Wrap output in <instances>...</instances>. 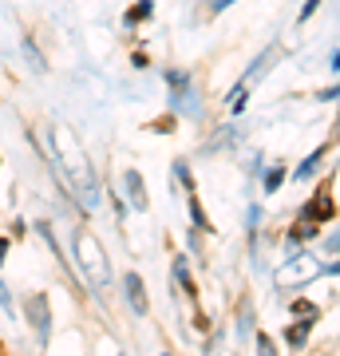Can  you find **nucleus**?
<instances>
[{
  "instance_id": "f257e3e1",
  "label": "nucleus",
  "mask_w": 340,
  "mask_h": 356,
  "mask_svg": "<svg viewBox=\"0 0 340 356\" xmlns=\"http://www.w3.org/2000/svg\"><path fill=\"white\" fill-rule=\"evenodd\" d=\"M72 257H76V266L88 273V281L95 285V289H103V285L111 281L107 254H103V245L95 242V234H91V229H76V234H72Z\"/></svg>"
},
{
  "instance_id": "f03ea898",
  "label": "nucleus",
  "mask_w": 340,
  "mask_h": 356,
  "mask_svg": "<svg viewBox=\"0 0 340 356\" xmlns=\"http://www.w3.org/2000/svg\"><path fill=\"white\" fill-rule=\"evenodd\" d=\"M316 277H321V257L305 254V250H293V257L285 266H277V273H273L277 289H301V285H309Z\"/></svg>"
},
{
  "instance_id": "7ed1b4c3",
  "label": "nucleus",
  "mask_w": 340,
  "mask_h": 356,
  "mask_svg": "<svg viewBox=\"0 0 340 356\" xmlns=\"http://www.w3.org/2000/svg\"><path fill=\"white\" fill-rule=\"evenodd\" d=\"M166 111L175 119H190V123H202L206 119V95H202L198 83H186V88H175L170 99H166Z\"/></svg>"
},
{
  "instance_id": "20e7f679",
  "label": "nucleus",
  "mask_w": 340,
  "mask_h": 356,
  "mask_svg": "<svg viewBox=\"0 0 340 356\" xmlns=\"http://www.w3.org/2000/svg\"><path fill=\"white\" fill-rule=\"evenodd\" d=\"M24 317H28V325L36 329L40 348H48V341H51V305H48V297H44V293L24 297Z\"/></svg>"
},
{
  "instance_id": "39448f33",
  "label": "nucleus",
  "mask_w": 340,
  "mask_h": 356,
  "mask_svg": "<svg viewBox=\"0 0 340 356\" xmlns=\"http://www.w3.org/2000/svg\"><path fill=\"white\" fill-rule=\"evenodd\" d=\"M332 218H337V202H332L328 191H316L313 198L297 210V222H313V226H325V222H332Z\"/></svg>"
},
{
  "instance_id": "423d86ee",
  "label": "nucleus",
  "mask_w": 340,
  "mask_h": 356,
  "mask_svg": "<svg viewBox=\"0 0 340 356\" xmlns=\"http://www.w3.org/2000/svg\"><path fill=\"white\" fill-rule=\"evenodd\" d=\"M123 202L127 206H135V210H139V214H147V210H151V194H147V178H143V170H135V166H131V170H123Z\"/></svg>"
},
{
  "instance_id": "0eeeda50",
  "label": "nucleus",
  "mask_w": 340,
  "mask_h": 356,
  "mask_svg": "<svg viewBox=\"0 0 340 356\" xmlns=\"http://www.w3.org/2000/svg\"><path fill=\"white\" fill-rule=\"evenodd\" d=\"M123 293H127V309L135 313V317H147L151 313V301H147V281L131 269V273H123Z\"/></svg>"
},
{
  "instance_id": "6e6552de",
  "label": "nucleus",
  "mask_w": 340,
  "mask_h": 356,
  "mask_svg": "<svg viewBox=\"0 0 340 356\" xmlns=\"http://www.w3.org/2000/svg\"><path fill=\"white\" fill-rule=\"evenodd\" d=\"M328 154H332V143L316 147V151L309 154V159H301V163H297V170H289V178H293V182H309V178H316V175H321V166H325Z\"/></svg>"
},
{
  "instance_id": "1a4fd4ad",
  "label": "nucleus",
  "mask_w": 340,
  "mask_h": 356,
  "mask_svg": "<svg viewBox=\"0 0 340 356\" xmlns=\"http://www.w3.org/2000/svg\"><path fill=\"white\" fill-rule=\"evenodd\" d=\"M316 321L321 317H293V325L285 329V344H289L293 353H301L305 344H309V332L316 329Z\"/></svg>"
},
{
  "instance_id": "9d476101",
  "label": "nucleus",
  "mask_w": 340,
  "mask_h": 356,
  "mask_svg": "<svg viewBox=\"0 0 340 356\" xmlns=\"http://www.w3.org/2000/svg\"><path fill=\"white\" fill-rule=\"evenodd\" d=\"M313 238H321V226H313V222H293L289 229H285V250H301L305 242H313Z\"/></svg>"
},
{
  "instance_id": "9b49d317",
  "label": "nucleus",
  "mask_w": 340,
  "mask_h": 356,
  "mask_svg": "<svg viewBox=\"0 0 340 356\" xmlns=\"http://www.w3.org/2000/svg\"><path fill=\"white\" fill-rule=\"evenodd\" d=\"M277 60H281V44H269V48H265V56H257V60H253V64L245 67L241 83H253V79H261L265 72H269V67L277 64Z\"/></svg>"
},
{
  "instance_id": "f8f14e48",
  "label": "nucleus",
  "mask_w": 340,
  "mask_h": 356,
  "mask_svg": "<svg viewBox=\"0 0 340 356\" xmlns=\"http://www.w3.org/2000/svg\"><path fill=\"white\" fill-rule=\"evenodd\" d=\"M170 277H175V285H182V289H186V297H194V301H198V281H194V273H190V257L186 254L175 257Z\"/></svg>"
},
{
  "instance_id": "ddd939ff",
  "label": "nucleus",
  "mask_w": 340,
  "mask_h": 356,
  "mask_svg": "<svg viewBox=\"0 0 340 356\" xmlns=\"http://www.w3.org/2000/svg\"><path fill=\"white\" fill-rule=\"evenodd\" d=\"M285 182H289V166H285V163H273V166H265V170H261V194H265V198H273Z\"/></svg>"
},
{
  "instance_id": "4468645a",
  "label": "nucleus",
  "mask_w": 340,
  "mask_h": 356,
  "mask_svg": "<svg viewBox=\"0 0 340 356\" xmlns=\"http://www.w3.org/2000/svg\"><path fill=\"white\" fill-rule=\"evenodd\" d=\"M226 111H229V119H238V115H245L250 111V83H234V88L226 91Z\"/></svg>"
},
{
  "instance_id": "2eb2a0df",
  "label": "nucleus",
  "mask_w": 340,
  "mask_h": 356,
  "mask_svg": "<svg viewBox=\"0 0 340 356\" xmlns=\"http://www.w3.org/2000/svg\"><path fill=\"white\" fill-rule=\"evenodd\" d=\"M151 16H154V0H135L123 13V28H139V24H147Z\"/></svg>"
},
{
  "instance_id": "dca6fc26",
  "label": "nucleus",
  "mask_w": 340,
  "mask_h": 356,
  "mask_svg": "<svg viewBox=\"0 0 340 356\" xmlns=\"http://www.w3.org/2000/svg\"><path fill=\"white\" fill-rule=\"evenodd\" d=\"M186 210H190V222H194V229H198V234H214V226H210V218H206V210H202V198H198V191H190V198H186Z\"/></svg>"
},
{
  "instance_id": "f3484780",
  "label": "nucleus",
  "mask_w": 340,
  "mask_h": 356,
  "mask_svg": "<svg viewBox=\"0 0 340 356\" xmlns=\"http://www.w3.org/2000/svg\"><path fill=\"white\" fill-rule=\"evenodd\" d=\"M253 337V301L241 297L238 301V341H250Z\"/></svg>"
},
{
  "instance_id": "a211bd4d",
  "label": "nucleus",
  "mask_w": 340,
  "mask_h": 356,
  "mask_svg": "<svg viewBox=\"0 0 340 356\" xmlns=\"http://www.w3.org/2000/svg\"><path fill=\"white\" fill-rule=\"evenodd\" d=\"M170 170H175L178 186H186V194H190V191H198V186H194V170H190L186 159H175V166H170Z\"/></svg>"
},
{
  "instance_id": "6ab92c4d",
  "label": "nucleus",
  "mask_w": 340,
  "mask_h": 356,
  "mask_svg": "<svg viewBox=\"0 0 340 356\" xmlns=\"http://www.w3.org/2000/svg\"><path fill=\"white\" fill-rule=\"evenodd\" d=\"M163 79H166V88H170V91H175V88H186V83H194V76H190L186 67H166Z\"/></svg>"
},
{
  "instance_id": "aec40b11",
  "label": "nucleus",
  "mask_w": 340,
  "mask_h": 356,
  "mask_svg": "<svg viewBox=\"0 0 340 356\" xmlns=\"http://www.w3.org/2000/svg\"><path fill=\"white\" fill-rule=\"evenodd\" d=\"M175 123H178V119H175L170 111H166L163 119H154V123H147V131H154V135H170V131H175Z\"/></svg>"
},
{
  "instance_id": "412c9836",
  "label": "nucleus",
  "mask_w": 340,
  "mask_h": 356,
  "mask_svg": "<svg viewBox=\"0 0 340 356\" xmlns=\"http://www.w3.org/2000/svg\"><path fill=\"white\" fill-rule=\"evenodd\" d=\"M253 344H257V356H277V344H273V337H269V332H257V337H253Z\"/></svg>"
},
{
  "instance_id": "4be33fe9",
  "label": "nucleus",
  "mask_w": 340,
  "mask_h": 356,
  "mask_svg": "<svg viewBox=\"0 0 340 356\" xmlns=\"http://www.w3.org/2000/svg\"><path fill=\"white\" fill-rule=\"evenodd\" d=\"M289 313H293V317H321V309L309 305V301H301V297H297V301L289 305Z\"/></svg>"
},
{
  "instance_id": "5701e85b",
  "label": "nucleus",
  "mask_w": 340,
  "mask_h": 356,
  "mask_svg": "<svg viewBox=\"0 0 340 356\" xmlns=\"http://www.w3.org/2000/svg\"><path fill=\"white\" fill-rule=\"evenodd\" d=\"M24 56H28V64L36 67V72H44V67H48V64H44V56L36 51V44H32V36L24 40Z\"/></svg>"
},
{
  "instance_id": "b1692460",
  "label": "nucleus",
  "mask_w": 340,
  "mask_h": 356,
  "mask_svg": "<svg viewBox=\"0 0 340 356\" xmlns=\"http://www.w3.org/2000/svg\"><path fill=\"white\" fill-rule=\"evenodd\" d=\"M261 202H250V210H245V229H250V234H257V222H261Z\"/></svg>"
},
{
  "instance_id": "393cba45",
  "label": "nucleus",
  "mask_w": 340,
  "mask_h": 356,
  "mask_svg": "<svg viewBox=\"0 0 340 356\" xmlns=\"http://www.w3.org/2000/svg\"><path fill=\"white\" fill-rule=\"evenodd\" d=\"M316 13H321V0H309V4H305L301 13H297V24H309V20H313Z\"/></svg>"
},
{
  "instance_id": "a878e982",
  "label": "nucleus",
  "mask_w": 340,
  "mask_h": 356,
  "mask_svg": "<svg viewBox=\"0 0 340 356\" xmlns=\"http://www.w3.org/2000/svg\"><path fill=\"white\" fill-rule=\"evenodd\" d=\"M229 4H238V0H202V8H206V13H226Z\"/></svg>"
},
{
  "instance_id": "bb28decb",
  "label": "nucleus",
  "mask_w": 340,
  "mask_h": 356,
  "mask_svg": "<svg viewBox=\"0 0 340 356\" xmlns=\"http://www.w3.org/2000/svg\"><path fill=\"white\" fill-rule=\"evenodd\" d=\"M316 99H321V103H337V83L321 88V91H316Z\"/></svg>"
},
{
  "instance_id": "cd10ccee",
  "label": "nucleus",
  "mask_w": 340,
  "mask_h": 356,
  "mask_svg": "<svg viewBox=\"0 0 340 356\" xmlns=\"http://www.w3.org/2000/svg\"><path fill=\"white\" fill-rule=\"evenodd\" d=\"M147 64H151V56H147V51H131V67H147Z\"/></svg>"
},
{
  "instance_id": "c85d7f7f",
  "label": "nucleus",
  "mask_w": 340,
  "mask_h": 356,
  "mask_svg": "<svg viewBox=\"0 0 340 356\" xmlns=\"http://www.w3.org/2000/svg\"><path fill=\"white\" fill-rule=\"evenodd\" d=\"M337 72H340V51L328 48V76H337Z\"/></svg>"
},
{
  "instance_id": "c756f323",
  "label": "nucleus",
  "mask_w": 340,
  "mask_h": 356,
  "mask_svg": "<svg viewBox=\"0 0 340 356\" xmlns=\"http://www.w3.org/2000/svg\"><path fill=\"white\" fill-rule=\"evenodd\" d=\"M186 250H190V254H198V261H202V242H198V229H194V234L186 238Z\"/></svg>"
},
{
  "instance_id": "7c9ffc66",
  "label": "nucleus",
  "mask_w": 340,
  "mask_h": 356,
  "mask_svg": "<svg viewBox=\"0 0 340 356\" xmlns=\"http://www.w3.org/2000/svg\"><path fill=\"white\" fill-rule=\"evenodd\" d=\"M337 250H340V238H337V234H328V238H325V254L337 257Z\"/></svg>"
},
{
  "instance_id": "2f4dec72",
  "label": "nucleus",
  "mask_w": 340,
  "mask_h": 356,
  "mask_svg": "<svg viewBox=\"0 0 340 356\" xmlns=\"http://www.w3.org/2000/svg\"><path fill=\"white\" fill-rule=\"evenodd\" d=\"M8 250H13V242H8V238H0V266L8 261Z\"/></svg>"
},
{
  "instance_id": "473e14b6",
  "label": "nucleus",
  "mask_w": 340,
  "mask_h": 356,
  "mask_svg": "<svg viewBox=\"0 0 340 356\" xmlns=\"http://www.w3.org/2000/svg\"><path fill=\"white\" fill-rule=\"evenodd\" d=\"M163 356H170V353H163Z\"/></svg>"
}]
</instances>
